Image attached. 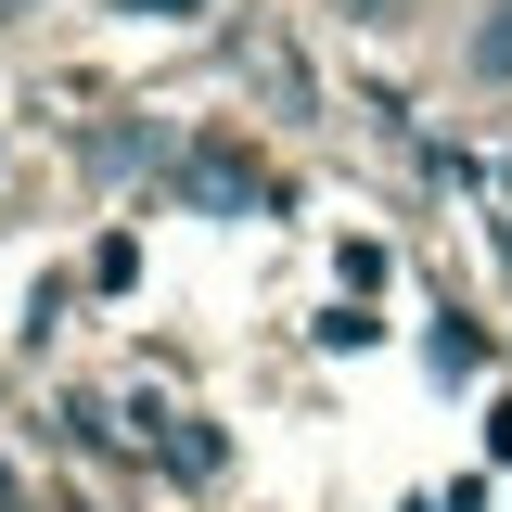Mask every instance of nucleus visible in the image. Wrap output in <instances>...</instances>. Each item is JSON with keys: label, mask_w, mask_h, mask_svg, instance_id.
<instances>
[{"label": "nucleus", "mask_w": 512, "mask_h": 512, "mask_svg": "<svg viewBox=\"0 0 512 512\" xmlns=\"http://www.w3.org/2000/svg\"><path fill=\"white\" fill-rule=\"evenodd\" d=\"M474 77H512V0L487 13V26H474Z\"/></svg>", "instance_id": "1"}, {"label": "nucleus", "mask_w": 512, "mask_h": 512, "mask_svg": "<svg viewBox=\"0 0 512 512\" xmlns=\"http://www.w3.org/2000/svg\"><path fill=\"white\" fill-rule=\"evenodd\" d=\"M13 500H26V474H13V461H0V512H13Z\"/></svg>", "instance_id": "2"}, {"label": "nucleus", "mask_w": 512, "mask_h": 512, "mask_svg": "<svg viewBox=\"0 0 512 512\" xmlns=\"http://www.w3.org/2000/svg\"><path fill=\"white\" fill-rule=\"evenodd\" d=\"M346 13H410V0H346Z\"/></svg>", "instance_id": "3"}, {"label": "nucleus", "mask_w": 512, "mask_h": 512, "mask_svg": "<svg viewBox=\"0 0 512 512\" xmlns=\"http://www.w3.org/2000/svg\"><path fill=\"white\" fill-rule=\"evenodd\" d=\"M0 13H26V0H0Z\"/></svg>", "instance_id": "4"}]
</instances>
